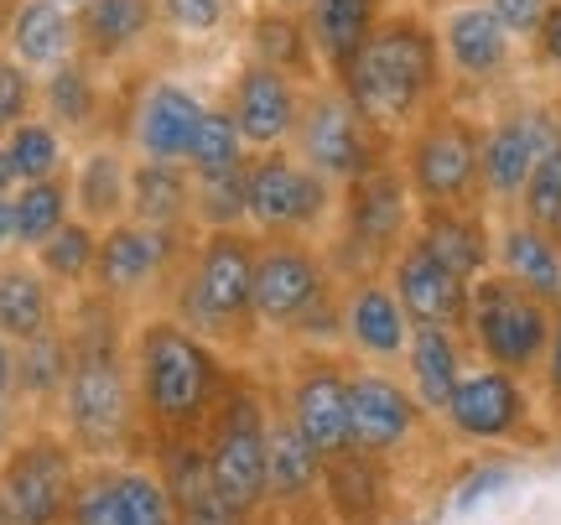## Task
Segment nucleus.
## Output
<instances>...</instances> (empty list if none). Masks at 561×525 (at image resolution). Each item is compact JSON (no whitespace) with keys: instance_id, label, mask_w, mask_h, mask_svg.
I'll return each instance as SVG.
<instances>
[{"instance_id":"nucleus-46","label":"nucleus","mask_w":561,"mask_h":525,"mask_svg":"<svg viewBox=\"0 0 561 525\" xmlns=\"http://www.w3.org/2000/svg\"><path fill=\"white\" fill-rule=\"evenodd\" d=\"M483 5L500 16V26L515 42H536V32H541L546 5H551V0H483Z\"/></svg>"},{"instance_id":"nucleus-39","label":"nucleus","mask_w":561,"mask_h":525,"mask_svg":"<svg viewBox=\"0 0 561 525\" xmlns=\"http://www.w3.org/2000/svg\"><path fill=\"white\" fill-rule=\"evenodd\" d=\"M5 151H11V167H16V182L68 178V136L53 121H42V115L16 125L5 136Z\"/></svg>"},{"instance_id":"nucleus-15","label":"nucleus","mask_w":561,"mask_h":525,"mask_svg":"<svg viewBox=\"0 0 561 525\" xmlns=\"http://www.w3.org/2000/svg\"><path fill=\"white\" fill-rule=\"evenodd\" d=\"M557 141H561V115H557V104H546V100H504L483 121L479 172H483V208L494 219L515 214V203H520L536 162Z\"/></svg>"},{"instance_id":"nucleus-3","label":"nucleus","mask_w":561,"mask_h":525,"mask_svg":"<svg viewBox=\"0 0 561 525\" xmlns=\"http://www.w3.org/2000/svg\"><path fill=\"white\" fill-rule=\"evenodd\" d=\"M364 121L401 141L405 130L447 100V62L437 26L421 11H390L380 32L359 47V58L333 79Z\"/></svg>"},{"instance_id":"nucleus-4","label":"nucleus","mask_w":561,"mask_h":525,"mask_svg":"<svg viewBox=\"0 0 561 525\" xmlns=\"http://www.w3.org/2000/svg\"><path fill=\"white\" fill-rule=\"evenodd\" d=\"M255 229H208L161 297V312H172L182 328L224 349L234 364H250L265 349L255 318Z\"/></svg>"},{"instance_id":"nucleus-44","label":"nucleus","mask_w":561,"mask_h":525,"mask_svg":"<svg viewBox=\"0 0 561 525\" xmlns=\"http://www.w3.org/2000/svg\"><path fill=\"white\" fill-rule=\"evenodd\" d=\"M510 479H515V468L504 464V458H479V464H468V473L458 479V489H453V505H458V510H473L479 500L500 494Z\"/></svg>"},{"instance_id":"nucleus-23","label":"nucleus","mask_w":561,"mask_h":525,"mask_svg":"<svg viewBox=\"0 0 561 525\" xmlns=\"http://www.w3.org/2000/svg\"><path fill=\"white\" fill-rule=\"evenodd\" d=\"M203 110L208 104L187 83L146 73V83H140V94H136V110H130V136L125 141L136 146L146 162H187V146H193V130H198Z\"/></svg>"},{"instance_id":"nucleus-43","label":"nucleus","mask_w":561,"mask_h":525,"mask_svg":"<svg viewBox=\"0 0 561 525\" xmlns=\"http://www.w3.org/2000/svg\"><path fill=\"white\" fill-rule=\"evenodd\" d=\"M240 0H157V16L167 32H182V37H214L229 26Z\"/></svg>"},{"instance_id":"nucleus-54","label":"nucleus","mask_w":561,"mask_h":525,"mask_svg":"<svg viewBox=\"0 0 561 525\" xmlns=\"http://www.w3.org/2000/svg\"><path fill=\"white\" fill-rule=\"evenodd\" d=\"M53 5H68V11H79V5H83V0H53Z\"/></svg>"},{"instance_id":"nucleus-5","label":"nucleus","mask_w":561,"mask_h":525,"mask_svg":"<svg viewBox=\"0 0 561 525\" xmlns=\"http://www.w3.org/2000/svg\"><path fill=\"white\" fill-rule=\"evenodd\" d=\"M208 473L224 510L240 525H271L265 489H271V385L255 369H240L214 422L203 426Z\"/></svg>"},{"instance_id":"nucleus-41","label":"nucleus","mask_w":561,"mask_h":525,"mask_svg":"<svg viewBox=\"0 0 561 525\" xmlns=\"http://www.w3.org/2000/svg\"><path fill=\"white\" fill-rule=\"evenodd\" d=\"M515 214H520L525 224L546 229L551 240H561V141L546 151L541 162H536V172H530V182H525L520 203H515Z\"/></svg>"},{"instance_id":"nucleus-42","label":"nucleus","mask_w":561,"mask_h":525,"mask_svg":"<svg viewBox=\"0 0 561 525\" xmlns=\"http://www.w3.org/2000/svg\"><path fill=\"white\" fill-rule=\"evenodd\" d=\"M42 104V83L32 68H21L11 53H0V141L16 130V125H26L32 115H37Z\"/></svg>"},{"instance_id":"nucleus-34","label":"nucleus","mask_w":561,"mask_h":525,"mask_svg":"<svg viewBox=\"0 0 561 525\" xmlns=\"http://www.w3.org/2000/svg\"><path fill=\"white\" fill-rule=\"evenodd\" d=\"M198 182L182 162H146L130 167V219L151 229H198L193 224Z\"/></svg>"},{"instance_id":"nucleus-33","label":"nucleus","mask_w":561,"mask_h":525,"mask_svg":"<svg viewBox=\"0 0 561 525\" xmlns=\"http://www.w3.org/2000/svg\"><path fill=\"white\" fill-rule=\"evenodd\" d=\"M110 115V89L100 83L94 62H62L42 79V121H53L62 136H104Z\"/></svg>"},{"instance_id":"nucleus-45","label":"nucleus","mask_w":561,"mask_h":525,"mask_svg":"<svg viewBox=\"0 0 561 525\" xmlns=\"http://www.w3.org/2000/svg\"><path fill=\"white\" fill-rule=\"evenodd\" d=\"M536 401H541V416L551 432H561V312H557V328H551V344H546V359L536 369Z\"/></svg>"},{"instance_id":"nucleus-17","label":"nucleus","mask_w":561,"mask_h":525,"mask_svg":"<svg viewBox=\"0 0 561 525\" xmlns=\"http://www.w3.org/2000/svg\"><path fill=\"white\" fill-rule=\"evenodd\" d=\"M68 525H182V515L151 458H130V464H83Z\"/></svg>"},{"instance_id":"nucleus-50","label":"nucleus","mask_w":561,"mask_h":525,"mask_svg":"<svg viewBox=\"0 0 561 525\" xmlns=\"http://www.w3.org/2000/svg\"><path fill=\"white\" fill-rule=\"evenodd\" d=\"M16 250V219H11V198H0V261Z\"/></svg>"},{"instance_id":"nucleus-21","label":"nucleus","mask_w":561,"mask_h":525,"mask_svg":"<svg viewBox=\"0 0 561 525\" xmlns=\"http://www.w3.org/2000/svg\"><path fill=\"white\" fill-rule=\"evenodd\" d=\"M385 282H390V292H396V303L405 307L411 328H458L462 333L473 282H462L458 271H447L426 244H416V240L405 244L401 255L390 261Z\"/></svg>"},{"instance_id":"nucleus-28","label":"nucleus","mask_w":561,"mask_h":525,"mask_svg":"<svg viewBox=\"0 0 561 525\" xmlns=\"http://www.w3.org/2000/svg\"><path fill=\"white\" fill-rule=\"evenodd\" d=\"M130 157L115 141H94L79 157V167L68 172L73 182V219H83L89 229H115L130 219Z\"/></svg>"},{"instance_id":"nucleus-49","label":"nucleus","mask_w":561,"mask_h":525,"mask_svg":"<svg viewBox=\"0 0 561 525\" xmlns=\"http://www.w3.org/2000/svg\"><path fill=\"white\" fill-rule=\"evenodd\" d=\"M0 401H16V344L0 339Z\"/></svg>"},{"instance_id":"nucleus-12","label":"nucleus","mask_w":561,"mask_h":525,"mask_svg":"<svg viewBox=\"0 0 561 525\" xmlns=\"http://www.w3.org/2000/svg\"><path fill=\"white\" fill-rule=\"evenodd\" d=\"M339 219V182L301 162L291 146L250 157V229L261 240H328Z\"/></svg>"},{"instance_id":"nucleus-36","label":"nucleus","mask_w":561,"mask_h":525,"mask_svg":"<svg viewBox=\"0 0 561 525\" xmlns=\"http://www.w3.org/2000/svg\"><path fill=\"white\" fill-rule=\"evenodd\" d=\"M182 167L193 172V182H219V178H234V172L250 167V146H244L240 125H234V115H229L224 104H208V110H203Z\"/></svg>"},{"instance_id":"nucleus-9","label":"nucleus","mask_w":561,"mask_h":525,"mask_svg":"<svg viewBox=\"0 0 561 525\" xmlns=\"http://www.w3.org/2000/svg\"><path fill=\"white\" fill-rule=\"evenodd\" d=\"M551 328H557V312L541 297H530L525 286H515L510 276L489 271L483 282H473L468 323H462V339L473 349V364L536 380V369L546 359V344H551Z\"/></svg>"},{"instance_id":"nucleus-31","label":"nucleus","mask_w":561,"mask_h":525,"mask_svg":"<svg viewBox=\"0 0 561 525\" xmlns=\"http://www.w3.org/2000/svg\"><path fill=\"white\" fill-rule=\"evenodd\" d=\"M62 292L42 276L32 261L5 255L0 261V339L11 344H32L37 333L62 323Z\"/></svg>"},{"instance_id":"nucleus-25","label":"nucleus","mask_w":561,"mask_h":525,"mask_svg":"<svg viewBox=\"0 0 561 525\" xmlns=\"http://www.w3.org/2000/svg\"><path fill=\"white\" fill-rule=\"evenodd\" d=\"M473 369V349L458 328H411V344L401 359V380L411 385V396L421 401V411L437 422L453 390L462 385V375Z\"/></svg>"},{"instance_id":"nucleus-10","label":"nucleus","mask_w":561,"mask_h":525,"mask_svg":"<svg viewBox=\"0 0 561 525\" xmlns=\"http://www.w3.org/2000/svg\"><path fill=\"white\" fill-rule=\"evenodd\" d=\"M348 354L343 349H280V375L271 385L276 406L291 416L322 464L354 447L348 416Z\"/></svg>"},{"instance_id":"nucleus-8","label":"nucleus","mask_w":561,"mask_h":525,"mask_svg":"<svg viewBox=\"0 0 561 525\" xmlns=\"http://www.w3.org/2000/svg\"><path fill=\"white\" fill-rule=\"evenodd\" d=\"M437 426L447 443L479 447V453H530V447H546L557 437L541 416L536 385L520 375H504V369H489V364H473L462 375Z\"/></svg>"},{"instance_id":"nucleus-52","label":"nucleus","mask_w":561,"mask_h":525,"mask_svg":"<svg viewBox=\"0 0 561 525\" xmlns=\"http://www.w3.org/2000/svg\"><path fill=\"white\" fill-rule=\"evenodd\" d=\"M16 11H21V0H0V37L11 32V16H16Z\"/></svg>"},{"instance_id":"nucleus-37","label":"nucleus","mask_w":561,"mask_h":525,"mask_svg":"<svg viewBox=\"0 0 561 525\" xmlns=\"http://www.w3.org/2000/svg\"><path fill=\"white\" fill-rule=\"evenodd\" d=\"M11 219H16V250H37L73 219V182L47 178V182H21L11 193Z\"/></svg>"},{"instance_id":"nucleus-20","label":"nucleus","mask_w":561,"mask_h":525,"mask_svg":"<svg viewBox=\"0 0 561 525\" xmlns=\"http://www.w3.org/2000/svg\"><path fill=\"white\" fill-rule=\"evenodd\" d=\"M405 344H411V318L396 303L385 276L343 282V354L354 364H380L401 369Z\"/></svg>"},{"instance_id":"nucleus-51","label":"nucleus","mask_w":561,"mask_h":525,"mask_svg":"<svg viewBox=\"0 0 561 525\" xmlns=\"http://www.w3.org/2000/svg\"><path fill=\"white\" fill-rule=\"evenodd\" d=\"M21 182H16V167H11V151H5V141H0V198H11Z\"/></svg>"},{"instance_id":"nucleus-22","label":"nucleus","mask_w":561,"mask_h":525,"mask_svg":"<svg viewBox=\"0 0 561 525\" xmlns=\"http://www.w3.org/2000/svg\"><path fill=\"white\" fill-rule=\"evenodd\" d=\"M328 525H396V464L348 447L322 464Z\"/></svg>"},{"instance_id":"nucleus-14","label":"nucleus","mask_w":561,"mask_h":525,"mask_svg":"<svg viewBox=\"0 0 561 525\" xmlns=\"http://www.w3.org/2000/svg\"><path fill=\"white\" fill-rule=\"evenodd\" d=\"M396 146L401 141H390L385 130H375V125L364 121L333 79L318 83V89H307L291 151H297L312 172H322L328 182L343 187V182L375 172L380 162H396Z\"/></svg>"},{"instance_id":"nucleus-53","label":"nucleus","mask_w":561,"mask_h":525,"mask_svg":"<svg viewBox=\"0 0 561 525\" xmlns=\"http://www.w3.org/2000/svg\"><path fill=\"white\" fill-rule=\"evenodd\" d=\"M265 5H280V11H297V16L307 11V0H265Z\"/></svg>"},{"instance_id":"nucleus-24","label":"nucleus","mask_w":561,"mask_h":525,"mask_svg":"<svg viewBox=\"0 0 561 525\" xmlns=\"http://www.w3.org/2000/svg\"><path fill=\"white\" fill-rule=\"evenodd\" d=\"M416 244H426L462 282L494 271V214L489 208H416Z\"/></svg>"},{"instance_id":"nucleus-38","label":"nucleus","mask_w":561,"mask_h":525,"mask_svg":"<svg viewBox=\"0 0 561 525\" xmlns=\"http://www.w3.org/2000/svg\"><path fill=\"white\" fill-rule=\"evenodd\" d=\"M94 255H100V229H89L83 219H68L47 244L32 250V265H37L58 292H89L94 282Z\"/></svg>"},{"instance_id":"nucleus-19","label":"nucleus","mask_w":561,"mask_h":525,"mask_svg":"<svg viewBox=\"0 0 561 525\" xmlns=\"http://www.w3.org/2000/svg\"><path fill=\"white\" fill-rule=\"evenodd\" d=\"M301 100H307V89H301L297 79H286L276 68H261V62L244 58L240 68H234V79H229L224 110L234 115L250 157H261V151L291 146L297 121H301Z\"/></svg>"},{"instance_id":"nucleus-35","label":"nucleus","mask_w":561,"mask_h":525,"mask_svg":"<svg viewBox=\"0 0 561 525\" xmlns=\"http://www.w3.org/2000/svg\"><path fill=\"white\" fill-rule=\"evenodd\" d=\"M68 364H73V339L68 323L37 333L32 344H16V401L37 416L53 422L62 401V385H68Z\"/></svg>"},{"instance_id":"nucleus-48","label":"nucleus","mask_w":561,"mask_h":525,"mask_svg":"<svg viewBox=\"0 0 561 525\" xmlns=\"http://www.w3.org/2000/svg\"><path fill=\"white\" fill-rule=\"evenodd\" d=\"M32 422H37V416H32L21 401H0V458L21 443V432H26Z\"/></svg>"},{"instance_id":"nucleus-29","label":"nucleus","mask_w":561,"mask_h":525,"mask_svg":"<svg viewBox=\"0 0 561 525\" xmlns=\"http://www.w3.org/2000/svg\"><path fill=\"white\" fill-rule=\"evenodd\" d=\"M244 37H250V62L261 68H276L286 79H297L301 89H318L322 79V62L318 47H312V32H307V16L297 11H280V5H250L244 16Z\"/></svg>"},{"instance_id":"nucleus-18","label":"nucleus","mask_w":561,"mask_h":525,"mask_svg":"<svg viewBox=\"0 0 561 525\" xmlns=\"http://www.w3.org/2000/svg\"><path fill=\"white\" fill-rule=\"evenodd\" d=\"M437 42H442L447 79L458 83V89H468V94L504 89L510 73H515V62H520V42L504 32L500 16L483 0H458L437 21Z\"/></svg>"},{"instance_id":"nucleus-1","label":"nucleus","mask_w":561,"mask_h":525,"mask_svg":"<svg viewBox=\"0 0 561 525\" xmlns=\"http://www.w3.org/2000/svg\"><path fill=\"white\" fill-rule=\"evenodd\" d=\"M68 339H73V364L58 401V426L68 443L83 453V464H130L146 458V432H140L136 406V369H130V312L110 307L94 292H79L68 312Z\"/></svg>"},{"instance_id":"nucleus-55","label":"nucleus","mask_w":561,"mask_h":525,"mask_svg":"<svg viewBox=\"0 0 561 525\" xmlns=\"http://www.w3.org/2000/svg\"><path fill=\"white\" fill-rule=\"evenodd\" d=\"M0 525H11V515H5V505H0Z\"/></svg>"},{"instance_id":"nucleus-2","label":"nucleus","mask_w":561,"mask_h":525,"mask_svg":"<svg viewBox=\"0 0 561 525\" xmlns=\"http://www.w3.org/2000/svg\"><path fill=\"white\" fill-rule=\"evenodd\" d=\"M130 369H136V406L146 447L172 437H203L219 401L244 364H234L224 349L182 328L172 312L146 307L130 323Z\"/></svg>"},{"instance_id":"nucleus-13","label":"nucleus","mask_w":561,"mask_h":525,"mask_svg":"<svg viewBox=\"0 0 561 525\" xmlns=\"http://www.w3.org/2000/svg\"><path fill=\"white\" fill-rule=\"evenodd\" d=\"M83 453L53 422H32L0 458V505L11 525H68Z\"/></svg>"},{"instance_id":"nucleus-16","label":"nucleus","mask_w":561,"mask_h":525,"mask_svg":"<svg viewBox=\"0 0 561 525\" xmlns=\"http://www.w3.org/2000/svg\"><path fill=\"white\" fill-rule=\"evenodd\" d=\"M348 416H354V447L396 468L437 426L401 380V369H380V364H348Z\"/></svg>"},{"instance_id":"nucleus-40","label":"nucleus","mask_w":561,"mask_h":525,"mask_svg":"<svg viewBox=\"0 0 561 525\" xmlns=\"http://www.w3.org/2000/svg\"><path fill=\"white\" fill-rule=\"evenodd\" d=\"M193 224H198V235H208V229H250V167L234 172V178L198 182Z\"/></svg>"},{"instance_id":"nucleus-6","label":"nucleus","mask_w":561,"mask_h":525,"mask_svg":"<svg viewBox=\"0 0 561 525\" xmlns=\"http://www.w3.org/2000/svg\"><path fill=\"white\" fill-rule=\"evenodd\" d=\"M416 235V198L405 187L401 162H380L375 172L339 187V219L322 240V255L339 282L385 276Z\"/></svg>"},{"instance_id":"nucleus-27","label":"nucleus","mask_w":561,"mask_h":525,"mask_svg":"<svg viewBox=\"0 0 561 525\" xmlns=\"http://www.w3.org/2000/svg\"><path fill=\"white\" fill-rule=\"evenodd\" d=\"M494 271L525 286L530 297H541L551 312H561V240L525 224L520 214L494 219Z\"/></svg>"},{"instance_id":"nucleus-47","label":"nucleus","mask_w":561,"mask_h":525,"mask_svg":"<svg viewBox=\"0 0 561 525\" xmlns=\"http://www.w3.org/2000/svg\"><path fill=\"white\" fill-rule=\"evenodd\" d=\"M530 58L541 62L546 73H557V79H561V0H551V5H546L541 32H536V42H530Z\"/></svg>"},{"instance_id":"nucleus-26","label":"nucleus","mask_w":561,"mask_h":525,"mask_svg":"<svg viewBox=\"0 0 561 525\" xmlns=\"http://www.w3.org/2000/svg\"><path fill=\"white\" fill-rule=\"evenodd\" d=\"M73 21H79V58L94 68H121L161 26L157 0H83Z\"/></svg>"},{"instance_id":"nucleus-32","label":"nucleus","mask_w":561,"mask_h":525,"mask_svg":"<svg viewBox=\"0 0 561 525\" xmlns=\"http://www.w3.org/2000/svg\"><path fill=\"white\" fill-rule=\"evenodd\" d=\"M5 53L32 73H53V68L79 58V21L68 5L21 0V11L11 16V32H5Z\"/></svg>"},{"instance_id":"nucleus-11","label":"nucleus","mask_w":561,"mask_h":525,"mask_svg":"<svg viewBox=\"0 0 561 525\" xmlns=\"http://www.w3.org/2000/svg\"><path fill=\"white\" fill-rule=\"evenodd\" d=\"M193 244H198V229H151V224L136 219L115 224V229L100 235L89 292L104 297L110 307H125L130 318H140L151 297H167V286L178 282Z\"/></svg>"},{"instance_id":"nucleus-30","label":"nucleus","mask_w":561,"mask_h":525,"mask_svg":"<svg viewBox=\"0 0 561 525\" xmlns=\"http://www.w3.org/2000/svg\"><path fill=\"white\" fill-rule=\"evenodd\" d=\"M301 16H307L322 73L339 79L343 68L359 58L364 42L380 32V21L390 16V0H307Z\"/></svg>"},{"instance_id":"nucleus-7","label":"nucleus","mask_w":561,"mask_h":525,"mask_svg":"<svg viewBox=\"0 0 561 525\" xmlns=\"http://www.w3.org/2000/svg\"><path fill=\"white\" fill-rule=\"evenodd\" d=\"M483 121L458 100H442L421 115L396 146V162L416 208H483Z\"/></svg>"}]
</instances>
